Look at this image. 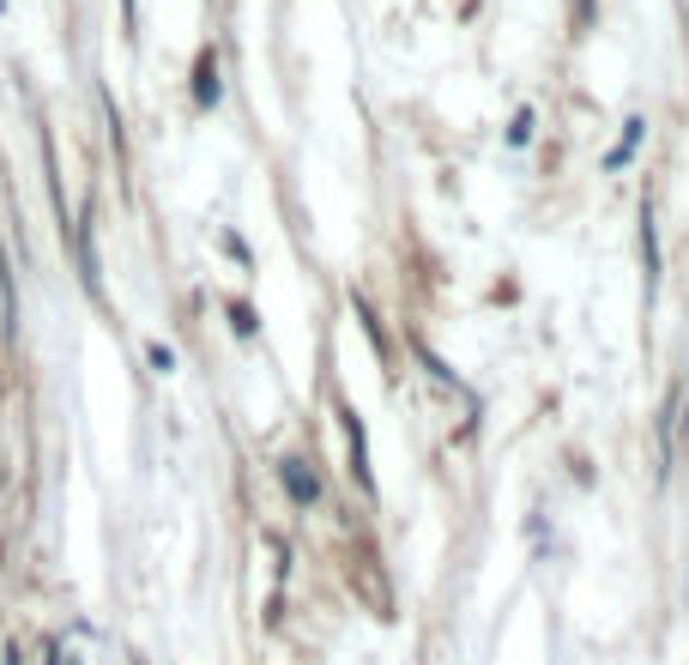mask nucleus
Here are the masks:
<instances>
[{"label": "nucleus", "instance_id": "obj_1", "mask_svg": "<svg viewBox=\"0 0 689 665\" xmlns=\"http://www.w3.org/2000/svg\"><path fill=\"white\" fill-rule=\"evenodd\" d=\"M278 484H285V496L297 509H314V502H321V478H314L302 460H278Z\"/></svg>", "mask_w": 689, "mask_h": 665}, {"label": "nucleus", "instance_id": "obj_2", "mask_svg": "<svg viewBox=\"0 0 689 665\" xmlns=\"http://www.w3.org/2000/svg\"><path fill=\"white\" fill-rule=\"evenodd\" d=\"M345 442H352V478L376 496V472H369V436H364V418H357V412H345Z\"/></svg>", "mask_w": 689, "mask_h": 665}, {"label": "nucleus", "instance_id": "obj_3", "mask_svg": "<svg viewBox=\"0 0 689 665\" xmlns=\"http://www.w3.org/2000/svg\"><path fill=\"white\" fill-rule=\"evenodd\" d=\"M194 104L200 109H212V104H218V55H200V67H194Z\"/></svg>", "mask_w": 689, "mask_h": 665}, {"label": "nucleus", "instance_id": "obj_4", "mask_svg": "<svg viewBox=\"0 0 689 665\" xmlns=\"http://www.w3.org/2000/svg\"><path fill=\"white\" fill-rule=\"evenodd\" d=\"M641 261H648V297L660 285V242H653V206H641Z\"/></svg>", "mask_w": 689, "mask_h": 665}, {"label": "nucleus", "instance_id": "obj_5", "mask_svg": "<svg viewBox=\"0 0 689 665\" xmlns=\"http://www.w3.org/2000/svg\"><path fill=\"white\" fill-rule=\"evenodd\" d=\"M230 326L242 333V340H254V326H261V321H254V309H248V302H230Z\"/></svg>", "mask_w": 689, "mask_h": 665}, {"label": "nucleus", "instance_id": "obj_6", "mask_svg": "<svg viewBox=\"0 0 689 665\" xmlns=\"http://www.w3.org/2000/svg\"><path fill=\"white\" fill-rule=\"evenodd\" d=\"M145 357H152V369H157V376H169V369H176V352H169V345H152Z\"/></svg>", "mask_w": 689, "mask_h": 665}, {"label": "nucleus", "instance_id": "obj_7", "mask_svg": "<svg viewBox=\"0 0 689 665\" xmlns=\"http://www.w3.org/2000/svg\"><path fill=\"white\" fill-rule=\"evenodd\" d=\"M508 140H514V145H526V140H533V116H526V109H521V116H514V128H508Z\"/></svg>", "mask_w": 689, "mask_h": 665}, {"label": "nucleus", "instance_id": "obj_8", "mask_svg": "<svg viewBox=\"0 0 689 665\" xmlns=\"http://www.w3.org/2000/svg\"><path fill=\"white\" fill-rule=\"evenodd\" d=\"M7 665H25V653H19V648H13V653H7Z\"/></svg>", "mask_w": 689, "mask_h": 665}]
</instances>
